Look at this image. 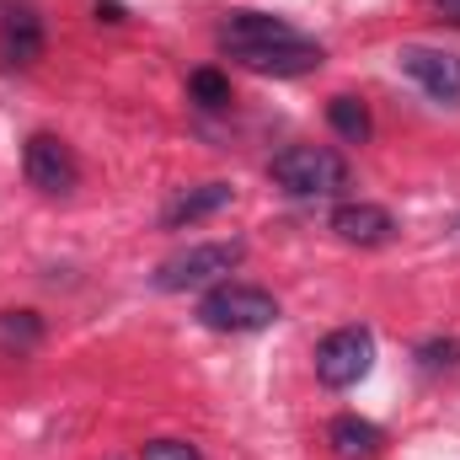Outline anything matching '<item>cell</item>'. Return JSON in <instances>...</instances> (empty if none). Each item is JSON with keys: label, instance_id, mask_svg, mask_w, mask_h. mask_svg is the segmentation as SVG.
<instances>
[{"label": "cell", "instance_id": "9", "mask_svg": "<svg viewBox=\"0 0 460 460\" xmlns=\"http://www.w3.org/2000/svg\"><path fill=\"white\" fill-rule=\"evenodd\" d=\"M38 54H43V22H38V11H27V5L5 11L0 16V65L27 70Z\"/></svg>", "mask_w": 460, "mask_h": 460}, {"label": "cell", "instance_id": "5", "mask_svg": "<svg viewBox=\"0 0 460 460\" xmlns=\"http://www.w3.org/2000/svg\"><path fill=\"white\" fill-rule=\"evenodd\" d=\"M22 172H27V182H32L38 193H49V199H65V193H75V182H81V161H75V150H70L59 134H32L27 150H22Z\"/></svg>", "mask_w": 460, "mask_h": 460}, {"label": "cell", "instance_id": "21", "mask_svg": "<svg viewBox=\"0 0 460 460\" xmlns=\"http://www.w3.org/2000/svg\"><path fill=\"white\" fill-rule=\"evenodd\" d=\"M456 27H460V22H456Z\"/></svg>", "mask_w": 460, "mask_h": 460}, {"label": "cell", "instance_id": "10", "mask_svg": "<svg viewBox=\"0 0 460 460\" xmlns=\"http://www.w3.org/2000/svg\"><path fill=\"white\" fill-rule=\"evenodd\" d=\"M332 230H338V241H348V246H385L396 235V220L380 204H338L332 209Z\"/></svg>", "mask_w": 460, "mask_h": 460}, {"label": "cell", "instance_id": "18", "mask_svg": "<svg viewBox=\"0 0 460 460\" xmlns=\"http://www.w3.org/2000/svg\"><path fill=\"white\" fill-rule=\"evenodd\" d=\"M97 16H102V22H123V5H118V0H97Z\"/></svg>", "mask_w": 460, "mask_h": 460}, {"label": "cell", "instance_id": "3", "mask_svg": "<svg viewBox=\"0 0 460 460\" xmlns=\"http://www.w3.org/2000/svg\"><path fill=\"white\" fill-rule=\"evenodd\" d=\"M246 246L241 241H204V246H188L177 257H166L155 268V289H204V284H226V273L241 268Z\"/></svg>", "mask_w": 460, "mask_h": 460}, {"label": "cell", "instance_id": "13", "mask_svg": "<svg viewBox=\"0 0 460 460\" xmlns=\"http://www.w3.org/2000/svg\"><path fill=\"white\" fill-rule=\"evenodd\" d=\"M327 123L343 134L348 145H364L369 128H375V123H369V108H364L358 97H332V102H327Z\"/></svg>", "mask_w": 460, "mask_h": 460}, {"label": "cell", "instance_id": "6", "mask_svg": "<svg viewBox=\"0 0 460 460\" xmlns=\"http://www.w3.org/2000/svg\"><path fill=\"white\" fill-rule=\"evenodd\" d=\"M396 65L412 86H423L434 102L445 108H460V54H445V49H429V43H402L396 49Z\"/></svg>", "mask_w": 460, "mask_h": 460}, {"label": "cell", "instance_id": "12", "mask_svg": "<svg viewBox=\"0 0 460 460\" xmlns=\"http://www.w3.org/2000/svg\"><path fill=\"white\" fill-rule=\"evenodd\" d=\"M327 445H332V456H338V460H375V456H380V445H385V434H380L369 418L343 412V418H332Z\"/></svg>", "mask_w": 460, "mask_h": 460}, {"label": "cell", "instance_id": "2", "mask_svg": "<svg viewBox=\"0 0 460 460\" xmlns=\"http://www.w3.org/2000/svg\"><path fill=\"white\" fill-rule=\"evenodd\" d=\"M199 322L209 332H262L279 322V300L257 284H215L204 300H199Z\"/></svg>", "mask_w": 460, "mask_h": 460}, {"label": "cell", "instance_id": "1", "mask_svg": "<svg viewBox=\"0 0 460 460\" xmlns=\"http://www.w3.org/2000/svg\"><path fill=\"white\" fill-rule=\"evenodd\" d=\"M273 182L295 199H332L348 188V161L327 145H289L273 155Z\"/></svg>", "mask_w": 460, "mask_h": 460}, {"label": "cell", "instance_id": "11", "mask_svg": "<svg viewBox=\"0 0 460 460\" xmlns=\"http://www.w3.org/2000/svg\"><path fill=\"white\" fill-rule=\"evenodd\" d=\"M230 199V182H199V188H188V193H177L166 209H161V226L166 230H182V226H199V220H209V215H220Z\"/></svg>", "mask_w": 460, "mask_h": 460}, {"label": "cell", "instance_id": "7", "mask_svg": "<svg viewBox=\"0 0 460 460\" xmlns=\"http://www.w3.org/2000/svg\"><path fill=\"white\" fill-rule=\"evenodd\" d=\"M300 32L284 22V16H268V11H230L220 22V43L230 54H246V49H273V43H295Z\"/></svg>", "mask_w": 460, "mask_h": 460}, {"label": "cell", "instance_id": "14", "mask_svg": "<svg viewBox=\"0 0 460 460\" xmlns=\"http://www.w3.org/2000/svg\"><path fill=\"white\" fill-rule=\"evenodd\" d=\"M38 338H43V322L32 311H0V348L27 353V348H38Z\"/></svg>", "mask_w": 460, "mask_h": 460}, {"label": "cell", "instance_id": "8", "mask_svg": "<svg viewBox=\"0 0 460 460\" xmlns=\"http://www.w3.org/2000/svg\"><path fill=\"white\" fill-rule=\"evenodd\" d=\"M246 70H257V75H311V70H322V43H311V38H295V43H273V49H246V54H235Z\"/></svg>", "mask_w": 460, "mask_h": 460}, {"label": "cell", "instance_id": "4", "mask_svg": "<svg viewBox=\"0 0 460 460\" xmlns=\"http://www.w3.org/2000/svg\"><path fill=\"white\" fill-rule=\"evenodd\" d=\"M375 364V332L369 327H338L332 338H322L316 348V380L332 385V391H348L369 375Z\"/></svg>", "mask_w": 460, "mask_h": 460}, {"label": "cell", "instance_id": "15", "mask_svg": "<svg viewBox=\"0 0 460 460\" xmlns=\"http://www.w3.org/2000/svg\"><path fill=\"white\" fill-rule=\"evenodd\" d=\"M188 92H193L199 108H226L230 102V81L220 70H193V75H188Z\"/></svg>", "mask_w": 460, "mask_h": 460}, {"label": "cell", "instance_id": "20", "mask_svg": "<svg viewBox=\"0 0 460 460\" xmlns=\"http://www.w3.org/2000/svg\"><path fill=\"white\" fill-rule=\"evenodd\" d=\"M450 235H456V241H460V215H456V226H450Z\"/></svg>", "mask_w": 460, "mask_h": 460}, {"label": "cell", "instance_id": "17", "mask_svg": "<svg viewBox=\"0 0 460 460\" xmlns=\"http://www.w3.org/2000/svg\"><path fill=\"white\" fill-rule=\"evenodd\" d=\"M456 358H460V343H450V338H445V343H423L418 348V364H423V369H450Z\"/></svg>", "mask_w": 460, "mask_h": 460}, {"label": "cell", "instance_id": "19", "mask_svg": "<svg viewBox=\"0 0 460 460\" xmlns=\"http://www.w3.org/2000/svg\"><path fill=\"white\" fill-rule=\"evenodd\" d=\"M434 11H445V22H460V0H429Z\"/></svg>", "mask_w": 460, "mask_h": 460}, {"label": "cell", "instance_id": "16", "mask_svg": "<svg viewBox=\"0 0 460 460\" xmlns=\"http://www.w3.org/2000/svg\"><path fill=\"white\" fill-rule=\"evenodd\" d=\"M139 456L145 460H204L199 456V445H188V439H150Z\"/></svg>", "mask_w": 460, "mask_h": 460}]
</instances>
